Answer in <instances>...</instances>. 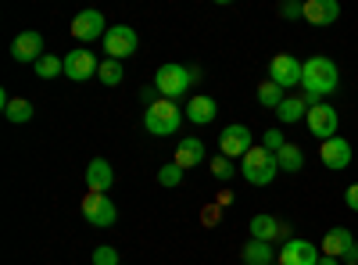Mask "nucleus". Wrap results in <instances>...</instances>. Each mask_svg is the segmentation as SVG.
Segmentation results:
<instances>
[{
  "instance_id": "6e6552de",
  "label": "nucleus",
  "mask_w": 358,
  "mask_h": 265,
  "mask_svg": "<svg viewBox=\"0 0 358 265\" xmlns=\"http://www.w3.org/2000/svg\"><path fill=\"white\" fill-rule=\"evenodd\" d=\"M301 72H305V65L297 62V57H290V54H276L273 62H268V79H273L276 86H297L301 83Z\"/></svg>"
},
{
  "instance_id": "f704fd0d",
  "label": "nucleus",
  "mask_w": 358,
  "mask_h": 265,
  "mask_svg": "<svg viewBox=\"0 0 358 265\" xmlns=\"http://www.w3.org/2000/svg\"><path fill=\"white\" fill-rule=\"evenodd\" d=\"M355 262H358V248H355Z\"/></svg>"
},
{
  "instance_id": "473e14b6",
  "label": "nucleus",
  "mask_w": 358,
  "mask_h": 265,
  "mask_svg": "<svg viewBox=\"0 0 358 265\" xmlns=\"http://www.w3.org/2000/svg\"><path fill=\"white\" fill-rule=\"evenodd\" d=\"M344 201H348V208H351V212H358V183H351V187L344 190Z\"/></svg>"
},
{
  "instance_id": "6ab92c4d",
  "label": "nucleus",
  "mask_w": 358,
  "mask_h": 265,
  "mask_svg": "<svg viewBox=\"0 0 358 265\" xmlns=\"http://www.w3.org/2000/svg\"><path fill=\"white\" fill-rule=\"evenodd\" d=\"M287 233V226L283 222H276L273 215H255L251 219V241H276V237H283Z\"/></svg>"
},
{
  "instance_id": "412c9836",
  "label": "nucleus",
  "mask_w": 358,
  "mask_h": 265,
  "mask_svg": "<svg viewBox=\"0 0 358 265\" xmlns=\"http://www.w3.org/2000/svg\"><path fill=\"white\" fill-rule=\"evenodd\" d=\"M305 111H308V101L305 97H283V104L276 108V115H280V122H301L305 119Z\"/></svg>"
},
{
  "instance_id": "20e7f679",
  "label": "nucleus",
  "mask_w": 358,
  "mask_h": 265,
  "mask_svg": "<svg viewBox=\"0 0 358 265\" xmlns=\"http://www.w3.org/2000/svg\"><path fill=\"white\" fill-rule=\"evenodd\" d=\"M194 79H197V72H190V69H183V65H162L158 76H155V86H158L162 101H176L179 94L190 90Z\"/></svg>"
},
{
  "instance_id": "c9c22d12",
  "label": "nucleus",
  "mask_w": 358,
  "mask_h": 265,
  "mask_svg": "<svg viewBox=\"0 0 358 265\" xmlns=\"http://www.w3.org/2000/svg\"><path fill=\"white\" fill-rule=\"evenodd\" d=\"M351 265H358V262H351Z\"/></svg>"
},
{
  "instance_id": "cd10ccee",
  "label": "nucleus",
  "mask_w": 358,
  "mask_h": 265,
  "mask_svg": "<svg viewBox=\"0 0 358 265\" xmlns=\"http://www.w3.org/2000/svg\"><path fill=\"white\" fill-rule=\"evenodd\" d=\"M158 183L162 187H179V183H183V169H179L176 162L172 165H162L158 169Z\"/></svg>"
},
{
  "instance_id": "b1692460",
  "label": "nucleus",
  "mask_w": 358,
  "mask_h": 265,
  "mask_svg": "<svg viewBox=\"0 0 358 265\" xmlns=\"http://www.w3.org/2000/svg\"><path fill=\"white\" fill-rule=\"evenodd\" d=\"M258 104H262V108H280V104H283V86H276L273 79H265V83L258 86Z\"/></svg>"
},
{
  "instance_id": "4be33fe9",
  "label": "nucleus",
  "mask_w": 358,
  "mask_h": 265,
  "mask_svg": "<svg viewBox=\"0 0 358 265\" xmlns=\"http://www.w3.org/2000/svg\"><path fill=\"white\" fill-rule=\"evenodd\" d=\"M273 248H268L265 241H251L248 248H244V265H273Z\"/></svg>"
},
{
  "instance_id": "f3484780",
  "label": "nucleus",
  "mask_w": 358,
  "mask_h": 265,
  "mask_svg": "<svg viewBox=\"0 0 358 265\" xmlns=\"http://www.w3.org/2000/svg\"><path fill=\"white\" fill-rule=\"evenodd\" d=\"M305 18L312 25H334L341 18V4L337 0H305Z\"/></svg>"
},
{
  "instance_id": "0eeeda50",
  "label": "nucleus",
  "mask_w": 358,
  "mask_h": 265,
  "mask_svg": "<svg viewBox=\"0 0 358 265\" xmlns=\"http://www.w3.org/2000/svg\"><path fill=\"white\" fill-rule=\"evenodd\" d=\"M248 151H251V129L241 126V122L226 126L222 136H219V155H226V158H244Z\"/></svg>"
},
{
  "instance_id": "a878e982",
  "label": "nucleus",
  "mask_w": 358,
  "mask_h": 265,
  "mask_svg": "<svg viewBox=\"0 0 358 265\" xmlns=\"http://www.w3.org/2000/svg\"><path fill=\"white\" fill-rule=\"evenodd\" d=\"M4 115H8V122L25 126L29 119H33V104H29V101H11V104L4 108Z\"/></svg>"
},
{
  "instance_id": "a211bd4d",
  "label": "nucleus",
  "mask_w": 358,
  "mask_h": 265,
  "mask_svg": "<svg viewBox=\"0 0 358 265\" xmlns=\"http://www.w3.org/2000/svg\"><path fill=\"white\" fill-rule=\"evenodd\" d=\"M204 162V143L201 140H194V136H187V140H179L176 143V165L179 169H194V165H201Z\"/></svg>"
},
{
  "instance_id": "7ed1b4c3",
  "label": "nucleus",
  "mask_w": 358,
  "mask_h": 265,
  "mask_svg": "<svg viewBox=\"0 0 358 265\" xmlns=\"http://www.w3.org/2000/svg\"><path fill=\"white\" fill-rule=\"evenodd\" d=\"M183 119H187V115L176 108V101H158V104L147 108L143 126H147V133H151V136H172Z\"/></svg>"
},
{
  "instance_id": "72a5a7b5",
  "label": "nucleus",
  "mask_w": 358,
  "mask_h": 265,
  "mask_svg": "<svg viewBox=\"0 0 358 265\" xmlns=\"http://www.w3.org/2000/svg\"><path fill=\"white\" fill-rule=\"evenodd\" d=\"M319 265H337V258H326V255H322V258H319Z\"/></svg>"
},
{
  "instance_id": "f8f14e48",
  "label": "nucleus",
  "mask_w": 358,
  "mask_h": 265,
  "mask_svg": "<svg viewBox=\"0 0 358 265\" xmlns=\"http://www.w3.org/2000/svg\"><path fill=\"white\" fill-rule=\"evenodd\" d=\"M355 237H351V229L337 226V229H326V237H322V255L326 258H355Z\"/></svg>"
},
{
  "instance_id": "4468645a",
  "label": "nucleus",
  "mask_w": 358,
  "mask_h": 265,
  "mask_svg": "<svg viewBox=\"0 0 358 265\" xmlns=\"http://www.w3.org/2000/svg\"><path fill=\"white\" fill-rule=\"evenodd\" d=\"M101 65H97V57L90 54V50H72V54H65V76L72 79V83H83V79H90Z\"/></svg>"
},
{
  "instance_id": "c85d7f7f",
  "label": "nucleus",
  "mask_w": 358,
  "mask_h": 265,
  "mask_svg": "<svg viewBox=\"0 0 358 265\" xmlns=\"http://www.w3.org/2000/svg\"><path fill=\"white\" fill-rule=\"evenodd\" d=\"M212 176H215L219 183H226L229 176H233V165H229V158H226V155H215V158H212Z\"/></svg>"
},
{
  "instance_id": "39448f33",
  "label": "nucleus",
  "mask_w": 358,
  "mask_h": 265,
  "mask_svg": "<svg viewBox=\"0 0 358 265\" xmlns=\"http://www.w3.org/2000/svg\"><path fill=\"white\" fill-rule=\"evenodd\" d=\"M83 219L90 226H97V229H108V226H115L118 212H115V204L108 201V194H86L83 197Z\"/></svg>"
},
{
  "instance_id": "f03ea898",
  "label": "nucleus",
  "mask_w": 358,
  "mask_h": 265,
  "mask_svg": "<svg viewBox=\"0 0 358 265\" xmlns=\"http://www.w3.org/2000/svg\"><path fill=\"white\" fill-rule=\"evenodd\" d=\"M244 180L251 187H268L276 180V172H280V162L273 151H265V147H251V151L244 155Z\"/></svg>"
},
{
  "instance_id": "9b49d317",
  "label": "nucleus",
  "mask_w": 358,
  "mask_h": 265,
  "mask_svg": "<svg viewBox=\"0 0 358 265\" xmlns=\"http://www.w3.org/2000/svg\"><path fill=\"white\" fill-rule=\"evenodd\" d=\"M69 33H72L76 40H83V43L108 36V33H104V15H101V11H79V15L72 18V29H69Z\"/></svg>"
},
{
  "instance_id": "aec40b11",
  "label": "nucleus",
  "mask_w": 358,
  "mask_h": 265,
  "mask_svg": "<svg viewBox=\"0 0 358 265\" xmlns=\"http://www.w3.org/2000/svg\"><path fill=\"white\" fill-rule=\"evenodd\" d=\"M219 115V108H215V101L212 97H190V104H187V119L194 122V126H208Z\"/></svg>"
},
{
  "instance_id": "ddd939ff",
  "label": "nucleus",
  "mask_w": 358,
  "mask_h": 265,
  "mask_svg": "<svg viewBox=\"0 0 358 265\" xmlns=\"http://www.w3.org/2000/svg\"><path fill=\"white\" fill-rule=\"evenodd\" d=\"M280 265H319V251L308 241H287L280 248Z\"/></svg>"
},
{
  "instance_id": "393cba45",
  "label": "nucleus",
  "mask_w": 358,
  "mask_h": 265,
  "mask_svg": "<svg viewBox=\"0 0 358 265\" xmlns=\"http://www.w3.org/2000/svg\"><path fill=\"white\" fill-rule=\"evenodd\" d=\"M62 72H65V57L43 54L40 62H36V76H40V79H54V76H62Z\"/></svg>"
},
{
  "instance_id": "1a4fd4ad",
  "label": "nucleus",
  "mask_w": 358,
  "mask_h": 265,
  "mask_svg": "<svg viewBox=\"0 0 358 265\" xmlns=\"http://www.w3.org/2000/svg\"><path fill=\"white\" fill-rule=\"evenodd\" d=\"M319 158H322V165H326V169L341 172V169H348V165H351V143H348L344 136H330V140H322V143H319Z\"/></svg>"
},
{
  "instance_id": "c756f323",
  "label": "nucleus",
  "mask_w": 358,
  "mask_h": 265,
  "mask_svg": "<svg viewBox=\"0 0 358 265\" xmlns=\"http://www.w3.org/2000/svg\"><path fill=\"white\" fill-rule=\"evenodd\" d=\"M262 147H265V151H273V155H280L283 147H287V140L280 136V129H268V133H265V140H262Z\"/></svg>"
},
{
  "instance_id": "dca6fc26",
  "label": "nucleus",
  "mask_w": 358,
  "mask_h": 265,
  "mask_svg": "<svg viewBox=\"0 0 358 265\" xmlns=\"http://www.w3.org/2000/svg\"><path fill=\"white\" fill-rule=\"evenodd\" d=\"M111 183H115V172H111V165L104 158H94L86 165V187H90V194H108Z\"/></svg>"
},
{
  "instance_id": "2f4dec72",
  "label": "nucleus",
  "mask_w": 358,
  "mask_h": 265,
  "mask_svg": "<svg viewBox=\"0 0 358 265\" xmlns=\"http://www.w3.org/2000/svg\"><path fill=\"white\" fill-rule=\"evenodd\" d=\"M280 18H305V4L287 0V4H280Z\"/></svg>"
},
{
  "instance_id": "bb28decb",
  "label": "nucleus",
  "mask_w": 358,
  "mask_h": 265,
  "mask_svg": "<svg viewBox=\"0 0 358 265\" xmlns=\"http://www.w3.org/2000/svg\"><path fill=\"white\" fill-rule=\"evenodd\" d=\"M97 76H101V83H104V86H118L126 72H122V62H111V57H108V62H101Z\"/></svg>"
},
{
  "instance_id": "9d476101",
  "label": "nucleus",
  "mask_w": 358,
  "mask_h": 265,
  "mask_svg": "<svg viewBox=\"0 0 358 265\" xmlns=\"http://www.w3.org/2000/svg\"><path fill=\"white\" fill-rule=\"evenodd\" d=\"M337 108H330V104H315V108H308V129H312V136H319V140H330V136H337Z\"/></svg>"
},
{
  "instance_id": "423d86ee",
  "label": "nucleus",
  "mask_w": 358,
  "mask_h": 265,
  "mask_svg": "<svg viewBox=\"0 0 358 265\" xmlns=\"http://www.w3.org/2000/svg\"><path fill=\"white\" fill-rule=\"evenodd\" d=\"M136 43H140L136 29H129V25H111L108 36H104V50H108L111 62H122V57L136 54Z\"/></svg>"
},
{
  "instance_id": "7c9ffc66",
  "label": "nucleus",
  "mask_w": 358,
  "mask_h": 265,
  "mask_svg": "<svg viewBox=\"0 0 358 265\" xmlns=\"http://www.w3.org/2000/svg\"><path fill=\"white\" fill-rule=\"evenodd\" d=\"M94 265H122V262H118V251L115 248H97L94 251Z\"/></svg>"
},
{
  "instance_id": "5701e85b",
  "label": "nucleus",
  "mask_w": 358,
  "mask_h": 265,
  "mask_svg": "<svg viewBox=\"0 0 358 265\" xmlns=\"http://www.w3.org/2000/svg\"><path fill=\"white\" fill-rule=\"evenodd\" d=\"M276 162H280V172H301V165H305V155H301V147L287 143L283 151L276 155Z\"/></svg>"
},
{
  "instance_id": "f257e3e1",
  "label": "nucleus",
  "mask_w": 358,
  "mask_h": 265,
  "mask_svg": "<svg viewBox=\"0 0 358 265\" xmlns=\"http://www.w3.org/2000/svg\"><path fill=\"white\" fill-rule=\"evenodd\" d=\"M301 86H305L308 108H315L322 94H334L337 86H341L337 65L330 62V57H308V62H305V72H301Z\"/></svg>"
},
{
  "instance_id": "2eb2a0df",
  "label": "nucleus",
  "mask_w": 358,
  "mask_h": 265,
  "mask_svg": "<svg viewBox=\"0 0 358 265\" xmlns=\"http://www.w3.org/2000/svg\"><path fill=\"white\" fill-rule=\"evenodd\" d=\"M11 57H15V62H33V65H36L40 57H43V36L33 33V29H29V33H22V36H15Z\"/></svg>"
}]
</instances>
